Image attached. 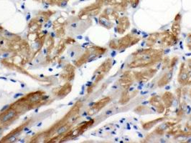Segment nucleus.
I'll list each match as a JSON object with an SVG mask.
<instances>
[{
	"mask_svg": "<svg viewBox=\"0 0 191 143\" xmlns=\"http://www.w3.org/2000/svg\"><path fill=\"white\" fill-rule=\"evenodd\" d=\"M48 24H52V22H51V21L50 20V21H49V22H48Z\"/></svg>",
	"mask_w": 191,
	"mask_h": 143,
	"instance_id": "obj_34",
	"label": "nucleus"
},
{
	"mask_svg": "<svg viewBox=\"0 0 191 143\" xmlns=\"http://www.w3.org/2000/svg\"><path fill=\"white\" fill-rule=\"evenodd\" d=\"M14 114H15V112H14V111H10L8 114H7V115H5V116L1 119V121H2L3 122H7L9 119H10L12 117H13Z\"/></svg>",
	"mask_w": 191,
	"mask_h": 143,
	"instance_id": "obj_1",
	"label": "nucleus"
},
{
	"mask_svg": "<svg viewBox=\"0 0 191 143\" xmlns=\"http://www.w3.org/2000/svg\"><path fill=\"white\" fill-rule=\"evenodd\" d=\"M27 119V117H25L24 118V120H26Z\"/></svg>",
	"mask_w": 191,
	"mask_h": 143,
	"instance_id": "obj_37",
	"label": "nucleus"
},
{
	"mask_svg": "<svg viewBox=\"0 0 191 143\" xmlns=\"http://www.w3.org/2000/svg\"><path fill=\"white\" fill-rule=\"evenodd\" d=\"M9 140H10V142H11V143H14L15 140H16V137H15V136H12V137L9 139Z\"/></svg>",
	"mask_w": 191,
	"mask_h": 143,
	"instance_id": "obj_9",
	"label": "nucleus"
},
{
	"mask_svg": "<svg viewBox=\"0 0 191 143\" xmlns=\"http://www.w3.org/2000/svg\"><path fill=\"white\" fill-rule=\"evenodd\" d=\"M66 4H67V1H63V2H62L61 6H62V7H65Z\"/></svg>",
	"mask_w": 191,
	"mask_h": 143,
	"instance_id": "obj_15",
	"label": "nucleus"
},
{
	"mask_svg": "<svg viewBox=\"0 0 191 143\" xmlns=\"http://www.w3.org/2000/svg\"><path fill=\"white\" fill-rule=\"evenodd\" d=\"M31 132H32V130H28V131H27V133H26V134H27V135H29V134H30Z\"/></svg>",
	"mask_w": 191,
	"mask_h": 143,
	"instance_id": "obj_22",
	"label": "nucleus"
},
{
	"mask_svg": "<svg viewBox=\"0 0 191 143\" xmlns=\"http://www.w3.org/2000/svg\"><path fill=\"white\" fill-rule=\"evenodd\" d=\"M39 22H40V23H42V22H44V19H43V18H40V19H39Z\"/></svg>",
	"mask_w": 191,
	"mask_h": 143,
	"instance_id": "obj_17",
	"label": "nucleus"
},
{
	"mask_svg": "<svg viewBox=\"0 0 191 143\" xmlns=\"http://www.w3.org/2000/svg\"><path fill=\"white\" fill-rule=\"evenodd\" d=\"M29 129V127H25V128H24V129H23V131H24V132H27Z\"/></svg>",
	"mask_w": 191,
	"mask_h": 143,
	"instance_id": "obj_19",
	"label": "nucleus"
},
{
	"mask_svg": "<svg viewBox=\"0 0 191 143\" xmlns=\"http://www.w3.org/2000/svg\"><path fill=\"white\" fill-rule=\"evenodd\" d=\"M10 56V53H4V55H3V57L4 58H7V57H8Z\"/></svg>",
	"mask_w": 191,
	"mask_h": 143,
	"instance_id": "obj_12",
	"label": "nucleus"
},
{
	"mask_svg": "<svg viewBox=\"0 0 191 143\" xmlns=\"http://www.w3.org/2000/svg\"><path fill=\"white\" fill-rule=\"evenodd\" d=\"M86 118H87V119H88V120H91V117H87Z\"/></svg>",
	"mask_w": 191,
	"mask_h": 143,
	"instance_id": "obj_29",
	"label": "nucleus"
},
{
	"mask_svg": "<svg viewBox=\"0 0 191 143\" xmlns=\"http://www.w3.org/2000/svg\"><path fill=\"white\" fill-rule=\"evenodd\" d=\"M48 98H49V96H43V97H42V100H48Z\"/></svg>",
	"mask_w": 191,
	"mask_h": 143,
	"instance_id": "obj_13",
	"label": "nucleus"
},
{
	"mask_svg": "<svg viewBox=\"0 0 191 143\" xmlns=\"http://www.w3.org/2000/svg\"><path fill=\"white\" fill-rule=\"evenodd\" d=\"M9 107H10V104H7V105H5V106H4L1 109V110H0V112H4L5 110H7L8 108H9Z\"/></svg>",
	"mask_w": 191,
	"mask_h": 143,
	"instance_id": "obj_6",
	"label": "nucleus"
},
{
	"mask_svg": "<svg viewBox=\"0 0 191 143\" xmlns=\"http://www.w3.org/2000/svg\"><path fill=\"white\" fill-rule=\"evenodd\" d=\"M11 81H12V82H16V81H15V80H14V79H11Z\"/></svg>",
	"mask_w": 191,
	"mask_h": 143,
	"instance_id": "obj_36",
	"label": "nucleus"
},
{
	"mask_svg": "<svg viewBox=\"0 0 191 143\" xmlns=\"http://www.w3.org/2000/svg\"><path fill=\"white\" fill-rule=\"evenodd\" d=\"M68 54L69 55V56H70V57H73L75 55H76V52L69 50V51H68Z\"/></svg>",
	"mask_w": 191,
	"mask_h": 143,
	"instance_id": "obj_5",
	"label": "nucleus"
},
{
	"mask_svg": "<svg viewBox=\"0 0 191 143\" xmlns=\"http://www.w3.org/2000/svg\"><path fill=\"white\" fill-rule=\"evenodd\" d=\"M73 103V102H70V103H68V106H70V105H72Z\"/></svg>",
	"mask_w": 191,
	"mask_h": 143,
	"instance_id": "obj_33",
	"label": "nucleus"
},
{
	"mask_svg": "<svg viewBox=\"0 0 191 143\" xmlns=\"http://www.w3.org/2000/svg\"><path fill=\"white\" fill-rule=\"evenodd\" d=\"M70 27L72 29H76L78 27V23L75 22V23H72L70 25Z\"/></svg>",
	"mask_w": 191,
	"mask_h": 143,
	"instance_id": "obj_7",
	"label": "nucleus"
},
{
	"mask_svg": "<svg viewBox=\"0 0 191 143\" xmlns=\"http://www.w3.org/2000/svg\"><path fill=\"white\" fill-rule=\"evenodd\" d=\"M66 129H66V127H60V128L57 129V133L58 135H61V134H63V132H65L66 131Z\"/></svg>",
	"mask_w": 191,
	"mask_h": 143,
	"instance_id": "obj_2",
	"label": "nucleus"
},
{
	"mask_svg": "<svg viewBox=\"0 0 191 143\" xmlns=\"http://www.w3.org/2000/svg\"><path fill=\"white\" fill-rule=\"evenodd\" d=\"M40 59H41V57H40V56H39V57H38V58H36V59H35V62L36 64H38V63H40V62H41Z\"/></svg>",
	"mask_w": 191,
	"mask_h": 143,
	"instance_id": "obj_10",
	"label": "nucleus"
},
{
	"mask_svg": "<svg viewBox=\"0 0 191 143\" xmlns=\"http://www.w3.org/2000/svg\"><path fill=\"white\" fill-rule=\"evenodd\" d=\"M77 38H78V39H80V40H81L82 37L81 36H78V37H77Z\"/></svg>",
	"mask_w": 191,
	"mask_h": 143,
	"instance_id": "obj_31",
	"label": "nucleus"
},
{
	"mask_svg": "<svg viewBox=\"0 0 191 143\" xmlns=\"http://www.w3.org/2000/svg\"><path fill=\"white\" fill-rule=\"evenodd\" d=\"M19 143H25L24 140H19Z\"/></svg>",
	"mask_w": 191,
	"mask_h": 143,
	"instance_id": "obj_30",
	"label": "nucleus"
},
{
	"mask_svg": "<svg viewBox=\"0 0 191 143\" xmlns=\"http://www.w3.org/2000/svg\"><path fill=\"white\" fill-rule=\"evenodd\" d=\"M0 79H4V80H7V79L6 77H0Z\"/></svg>",
	"mask_w": 191,
	"mask_h": 143,
	"instance_id": "obj_20",
	"label": "nucleus"
},
{
	"mask_svg": "<svg viewBox=\"0 0 191 143\" xmlns=\"http://www.w3.org/2000/svg\"><path fill=\"white\" fill-rule=\"evenodd\" d=\"M87 114H88V113H87V112H84V113H83V114H82V116H85V115H86H86H87Z\"/></svg>",
	"mask_w": 191,
	"mask_h": 143,
	"instance_id": "obj_28",
	"label": "nucleus"
},
{
	"mask_svg": "<svg viewBox=\"0 0 191 143\" xmlns=\"http://www.w3.org/2000/svg\"><path fill=\"white\" fill-rule=\"evenodd\" d=\"M28 14V15H27V16H26V20H27V21H28V20L30 19V14Z\"/></svg>",
	"mask_w": 191,
	"mask_h": 143,
	"instance_id": "obj_16",
	"label": "nucleus"
},
{
	"mask_svg": "<svg viewBox=\"0 0 191 143\" xmlns=\"http://www.w3.org/2000/svg\"><path fill=\"white\" fill-rule=\"evenodd\" d=\"M21 87H22V88H25V85L22 83V84H21Z\"/></svg>",
	"mask_w": 191,
	"mask_h": 143,
	"instance_id": "obj_27",
	"label": "nucleus"
},
{
	"mask_svg": "<svg viewBox=\"0 0 191 143\" xmlns=\"http://www.w3.org/2000/svg\"><path fill=\"white\" fill-rule=\"evenodd\" d=\"M4 35H5L7 37H13L14 34L11 33V32H10L5 31V32H4Z\"/></svg>",
	"mask_w": 191,
	"mask_h": 143,
	"instance_id": "obj_4",
	"label": "nucleus"
},
{
	"mask_svg": "<svg viewBox=\"0 0 191 143\" xmlns=\"http://www.w3.org/2000/svg\"><path fill=\"white\" fill-rule=\"evenodd\" d=\"M49 70V72H52V71H53V69H51V68H50V69H49V70Z\"/></svg>",
	"mask_w": 191,
	"mask_h": 143,
	"instance_id": "obj_35",
	"label": "nucleus"
},
{
	"mask_svg": "<svg viewBox=\"0 0 191 143\" xmlns=\"http://www.w3.org/2000/svg\"><path fill=\"white\" fill-rule=\"evenodd\" d=\"M129 1H130V3L132 4V7H136V6L138 5V4H139V0H129Z\"/></svg>",
	"mask_w": 191,
	"mask_h": 143,
	"instance_id": "obj_3",
	"label": "nucleus"
},
{
	"mask_svg": "<svg viewBox=\"0 0 191 143\" xmlns=\"http://www.w3.org/2000/svg\"><path fill=\"white\" fill-rule=\"evenodd\" d=\"M24 94L23 93H17L14 95V98L16 99V98H18L19 97H21V96H23Z\"/></svg>",
	"mask_w": 191,
	"mask_h": 143,
	"instance_id": "obj_8",
	"label": "nucleus"
},
{
	"mask_svg": "<svg viewBox=\"0 0 191 143\" xmlns=\"http://www.w3.org/2000/svg\"><path fill=\"white\" fill-rule=\"evenodd\" d=\"M38 110H39V108H37L36 110H35V111H34V112H35V113H38Z\"/></svg>",
	"mask_w": 191,
	"mask_h": 143,
	"instance_id": "obj_21",
	"label": "nucleus"
},
{
	"mask_svg": "<svg viewBox=\"0 0 191 143\" xmlns=\"http://www.w3.org/2000/svg\"><path fill=\"white\" fill-rule=\"evenodd\" d=\"M52 26H53V24H48V28H50Z\"/></svg>",
	"mask_w": 191,
	"mask_h": 143,
	"instance_id": "obj_24",
	"label": "nucleus"
},
{
	"mask_svg": "<svg viewBox=\"0 0 191 143\" xmlns=\"http://www.w3.org/2000/svg\"><path fill=\"white\" fill-rule=\"evenodd\" d=\"M44 77H45V76H44L43 74H40V77H41V78H43Z\"/></svg>",
	"mask_w": 191,
	"mask_h": 143,
	"instance_id": "obj_32",
	"label": "nucleus"
},
{
	"mask_svg": "<svg viewBox=\"0 0 191 143\" xmlns=\"http://www.w3.org/2000/svg\"><path fill=\"white\" fill-rule=\"evenodd\" d=\"M4 42L3 40H1V41H0V45H2V44H4Z\"/></svg>",
	"mask_w": 191,
	"mask_h": 143,
	"instance_id": "obj_25",
	"label": "nucleus"
},
{
	"mask_svg": "<svg viewBox=\"0 0 191 143\" xmlns=\"http://www.w3.org/2000/svg\"><path fill=\"white\" fill-rule=\"evenodd\" d=\"M42 52H43V55H48V50H47V49H45V48L43 49V51H42Z\"/></svg>",
	"mask_w": 191,
	"mask_h": 143,
	"instance_id": "obj_11",
	"label": "nucleus"
},
{
	"mask_svg": "<svg viewBox=\"0 0 191 143\" xmlns=\"http://www.w3.org/2000/svg\"><path fill=\"white\" fill-rule=\"evenodd\" d=\"M50 36H51V37L55 38V32H51V33H50Z\"/></svg>",
	"mask_w": 191,
	"mask_h": 143,
	"instance_id": "obj_14",
	"label": "nucleus"
},
{
	"mask_svg": "<svg viewBox=\"0 0 191 143\" xmlns=\"http://www.w3.org/2000/svg\"><path fill=\"white\" fill-rule=\"evenodd\" d=\"M48 24L47 23V24H45L44 25V27H45V28H48Z\"/></svg>",
	"mask_w": 191,
	"mask_h": 143,
	"instance_id": "obj_26",
	"label": "nucleus"
},
{
	"mask_svg": "<svg viewBox=\"0 0 191 143\" xmlns=\"http://www.w3.org/2000/svg\"><path fill=\"white\" fill-rule=\"evenodd\" d=\"M42 33L46 34H48V30H43V31H42Z\"/></svg>",
	"mask_w": 191,
	"mask_h": 143,
	"instance_id": "obj_18",
	"label": "nucleus"
},
{
	"mask_svg": "<svg viewBox=\"0 0 191 143\" xmlns=\"http://www.w3.org/2000/svg\"><path fill=\"white\" fill-rule=\"evenodd\" d=\"M41 125H42V122H40L39 124H38V125H37V127H40Z\"/></svg>",
	"mask_w": 191,
	"mask_h": 143,
	"instance_id": "obj_23",
	"label": "nucleus"
}]
</instances>
